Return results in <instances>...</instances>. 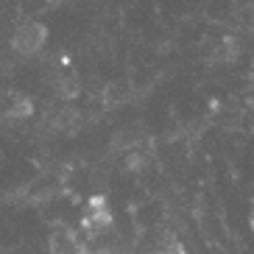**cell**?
Masks as SVG:
<instances>
[{"label": "cell", "instance_id": "1", "mask_svg": "<svg viewBox=\"0 0 254 254\" xmlns=\"http://www.w3.org/2000/svg\"><path fill=\"white\" fill-rule=\"evenodd\" d=\"M45 42H48V28L42 23H37V20H25L14 31V37H11V48L20 56H34V53H39L45 48Z\"/></svg>", "mask_w": 254, "mask_h": 254}, {"label": "cell", "instance_id": "2", "mask_svg": "<svg viewBox=\"0 0 254 254\" xmlns=\"http://www.w3.org/2000/svg\"><path fill=\"white\" fill-rule=\"evenodd\" d=\"M95 209H106V195H92L90 201H87V212H95Z\"/></svg>", "mask_w": 254, "mask_h": 254}]
</instances>
